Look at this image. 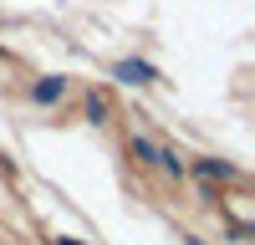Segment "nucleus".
Segmentation results:
<instances>
[{
  "label": "nucleus",
  "instance_id": "obj_3",
  "mask_svg": "<svg viewBox=\"0 0 255 245\" xmlns=\"http://www.w3.org/2000/svg\"><path fill=\"white\" fill-rule=\"evenodd\" d=\"M36 97H41V102H56V97H61V82H56V77H51V82H41Z\"/></svg>",
  "mask_w": 255,
  "mask_h": 245
},
{
  "label": "nucleus",
  "instance_id": "obj_1",
  "mask_svg": "<svg viewBox=\"0 0 255 245\" xmlns=\"http://www.w3.org/2000/svg\"><path fill=\"white\" fill-rule=\"evenodd\" d=\"M148 77H153V72H148L143 61H123V67H118V82H148Z\"/></svg>",
  "mask_w": 255,
  "mask_h": 245
},
{
  "label": "nucleus",
  "instance_id": "obj_2",
  "mask_svg": "<svg viewBox=\"0 0 255 245\" xmlns=\"http://www.w3.org/2000/svg\"><path fill=\"white\" fill-rule=\"evenodd\" d=\"M133 153H138V158H148V163H163V153L153 148V143H143V138H133Z\"/></svg>",
  "mask_w": 255,
  "mask_h": 245
},
{
  "label": "nucleus",
  "instance_id": "obj_4",
  "mask_svg": "<svg viewBox=\"0 0 255 245\" xmlns=\"http://www.w3.org/2000/svg\"><path fill=\"white\" fill-rule=\"evenodd\" d=\"M56 245H82V240H56Z\"/></svg>",
  "mask_w": 255,
  "mask_h": 245
}]
</instances>
